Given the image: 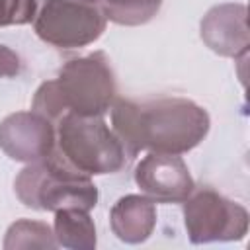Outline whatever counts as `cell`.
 I'll list each match as a JSON object with an SVG mask.
<instances>
[{
  "label": "cell",
  "mask_w": 250,
  "mask_h": 250,
  "mask_svg": "<svg viewBox=\"0 0 250 250\" xmlns=\"http://www.w3.org/2000/svg\"><path fill=\"white\" fill-rule=\"evenodd\" d=\"M111 131L131 160L143 148L162 154H184L209 133V113L188 98H158L145 104L115 100Z\"/></svg>",
  "instance_id": "obj_1"
},
{
  "label": "cell",
  "mask_w": 250,
  "mask_h": 250,
  "mask_svg": "<svg viewBox=\"0 0 250 250\" xmlns=\"http://www.w3.org/2000/svg\"><path fill=\"white\" fill-rule=\"evenodd\" d=\"M14 189L25 207L37 211H90L98 203V188L92 176L74 170L55 152L43 160L29 162L18 174Z\"/></svg>",
  "instance_id": "obj_2"
},
{
  "label": "cell",
  "mask_w": 250,
  "mask_h": 250,
  "mask_svg": "<svg viewBox=\"0 0 250 250\" xmlns=\"http://www.w3.org/2000/svg\"><path fill=\"white\" fill-rule=\"evenodd\" d=\"M53 152L86 176L115 174L125 166V150L102 115L66 113L57 123Z\"/></svg>",
  "instance_id": "obj_3"
},
{
  "label": "cell",
  "mask_w": 250,
  "mask_h": 250,
  "mask_svg": "<svg viewBox=\"0 0 250 250\" xmlns=\"http://www.w3.org/2000/svg\"><path fill=\"white\" fill-rule=\"evenodd\" d=\"M53 82L66 113L104 115L117 96L113 70L102 51L70 59Z\"/></svg>",
  "instance_id": "obj_4"
},
{
  "label": "cell",
  "mask_w": 250,
  "mask_h": 250,
  "mask_svg": "<svg viewBox=\"0 0 250 250\" xmlns=\"http://www.w3.org/2000/svg\"><path fill=\"white\" fill-rule=\"evenodd\" d=\"M107 18L92 0H41L33 18L37 37L57 49H80L102 37Z\"/></svg>",
  "instance_id": "obj_5"
},
{
  "label": "cell",
  "mask_w": 250,
  "mask_h": 250,
  "mask_svg": "<svg viewBox=\"0 0 250 250\" xmlns=\"http://www.w3.org/2000/svg\"><path fill=\"white\" fill-rule=\"evenodd\" d=\"M182 203L191 244L240 240L248 232V211L211 188H193Z\"/></svg>",
  "instance_id": "obj_6"
},
{
  "label": "cell",
  "mask_w": 250,
  "mask_h": 250,
  "mask_svg": "<svg viewBox=\"0 0 250 250\" xmlns=\"http://www.w3.org/2000/svg\"><path fill=\"white\" fill-rule=\"evenodd\" d=\"M57 141L49 119L35 111H16L0 123V148L16 162H37L47 158Z\"/></svg>",
  "instance_id": "obj_7"
},
{
  "label": "cell",
  "mask_w": 250,
  "mask_h": 250,
  "mask_svg": "<svg viewBox=\"0 0 250 250\" xmlns=\"http://www.w3.org/2000/svg\"><path fill=\"white\" fill-rule=\"evenodd\" d=\"M135 184L154 203H182L195 184L178 154L148 152L135 166Z\"/></svg>",
  "instance_id": "obj_8"
},
{
  "label": "cell",
  "mask_w": 250,
  "mask_h": 250,
  "mask_svg": "<svg viewBox=\"0 0 250 250\" xmlns=\"http://www.w3.org/2000/svg\"><path fill=\"white\" fill-rule=\"evenodd\" d=\"M203 43L221 57H246L250 45L248 10L244 4H217L201 20Z\"/></svg>",
  "instance_id": "obj_9"
},
{
  "label": "cell",
  "mask_w": 250,
  "mask_h": 250,
  "mask_svg": "<svg viewBox=\"0 0 250 250\" xmlns=\"http://www.w3.org/2000/svg\"><path fill=\"white\" fill-rule=\"evenodd\" d=\"M109 225L121 242L141 244L156 227V205L146 195H123L109 211Z\"/></svg>",
  "instance_id": "obj_10"
},
{
  "label": "cell",
  "mask_w": 250,
  "mask_h": 250,
  "mask_svg": "<svg viewBox=\"0 0 250 250\" xmlns=\"http://www.w3.org/2000/svg\"><path fill=\"white\" fill-rule=\"evenodd\" d=\"M53 232L57 244L70 250L96 248V225L84 209H59L55 211Z\"/></svg>",
  "instance_id": "obj_11"
},
{
  "label": "cell",
  "mask_w": 250,
  "mask_h": 250,
  "mask_svg": "<svg viewBox=\"0 0 250 250\" xmlns=\"http://www.w3.org/2000/svg\"><path fill=\"white\" fill-rule=\"evenodd\" d=\"M57 238L53 229L47 223L41 221H29L20 219L12 223L4 236V248L6 250H18V248H57Z\"/></svg>",
  "instance_id": "obj_12"
},
{
  "label": "cell",
  "mask_w": 250,
  "mask_h": 250,
  "mask_svg": "<svg viewBox=\"0 0 250 250\" xmlns=\"http://www.w3.org/2000/svg\"><path fill=\"white\" fill-rule=\"evenodd\" d=\"M102 6L105 18L113 23L143 25L158 14L162 0H105Z\"/></svg>",
  "instance_id": "obj_13"
},
{
  "label": "cell",
  "mask_w": 250,
  "mask_h": 250,
  "mask_svg": "<svg viewBox=\"0 0 250 250\" xmlns=\"http://www.w3.org/2000/svg\"><path fill=\"white\" fill-rule=\"evenodd\" d=\"M35 12L37 0H0V27L29 23Z\"/></svg>",
  "instance_id": "obj_14"
},
{
  "label": "cell",
  "mask_w": 250,
  "mask_h": 250,
  "mask_svg": "<svg viewBox=\"0 0 250 250\" xmlns=\"http://www.w3.org/2000/svg\"><path fill=\"white\" fill-rule=\"evenodd\" d=\"M21 68L20 57L16 55V51H12L6 45H0V78H10L16 76Z\"/></svg>",
  "instance_id": "obj_15"
},
{
  "label": "cell",
  "mask_w": 250,
  "mask_h": 250,
  "mask_svg": "<svg viewBox=\"0 0 250 250\" xmlns=\"http://www.w3.org/2000/svg\"><path fill=\"white\" fill-rule=\"evenodd\" d=\"M92 2H100V4H104V2H105V0H92Z\"/></svg>",
  "instance_id": "obj_16"
}]
</instances>
